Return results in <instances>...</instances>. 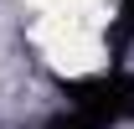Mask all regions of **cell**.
<instances>
[{"label": "cell", "mask_w": 134, "mask_h": 129, "mask_svg": "<svg viewBox=\"0 0 134 129\" xmlns=\"http://www.w3.org/2000/svg\"><path fill=\"white\" fill-rule=\"evenodd\" d=\"M67 109L93 119L98 129H108L114 119H129V72H98V78H77L62 83Z\"/></svg>", "instance_id": "cell-1"}, {"label": "cell", "mask_w": 134, "mask_h": 129, "mask_svg": "<svg viewBox=\"0 0 134 129\" xmlns=\"http://www.w3.org/2000/svg\"><path fill=\"white\" fill-rule=\"evenodd\" d=\"M134 41V0H119V16H114V31H108V47L124 52Z\"/></svg>", "instance_id": "cell-2"}, {"label": "cell", "mask_w": 134, "mask_h": 129, "mask_svg": "<svg viewBox=\"0 0 134 129\" xmlns=\"http://www.w3.org/2000/svg\"><path fill=\"white\" fill-rule=\"evenodd\" d=\"M47 129H98V124H93V119H83V114H72V109H67V114H57V119H52Z\"/></svg>", "instance_id": "cell-3"}, {"label": "cell", "mask_w": 134, "mask_h": 129, "mask_svg": "<svg viewBox=\"0 0 134 129\" xmlns=\"http://www.w3.org/2000/svg\"><path fill=\"white\" fill-rule=\"evenodd\" d=\"M129 119H134V78H129Z\"/></svg>", "instance_id": "cell-4"}]
</instances>
